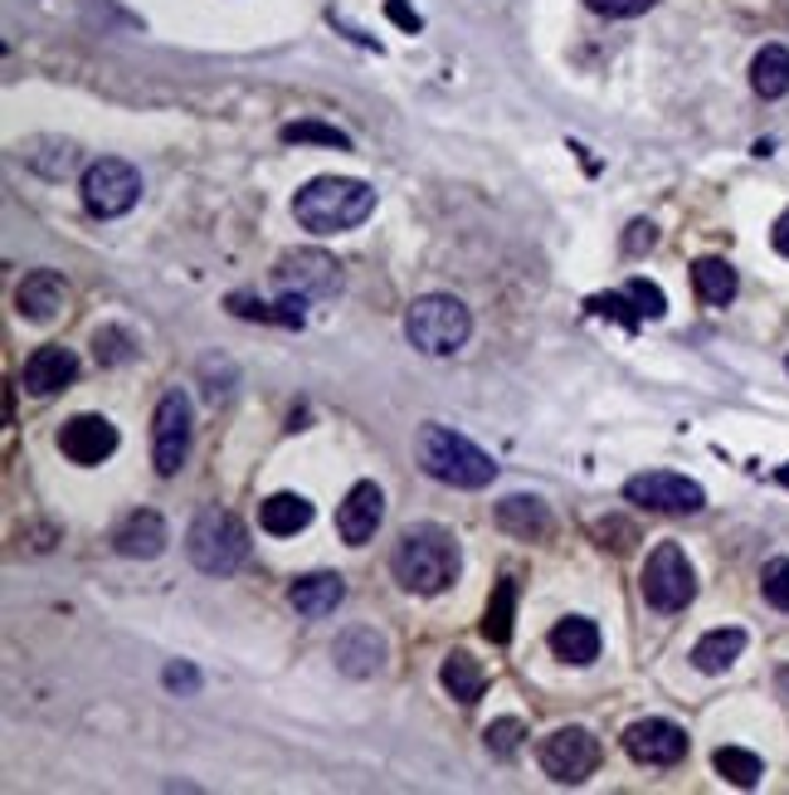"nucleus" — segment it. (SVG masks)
Wrapping results in <instances>:
<instances>
[{"instance_id": "ddd939ff", "label": "nucleus", "mask_w": 789, "mask_h": 795, "mask_svg": "<svg viewBox=\"0 0 789 795\" xmlns=\"http://www.w3.org/2000/svg\"><path fill=\"white\" fill-rule=\"evenodd\" d=\"M278 284L283 288H298V298H331L341 288V274L327 254L317 249H298V254H283L278 259Z\"/></svg>"}, {"instance_id": "72a5a7b5", "label": "nucleus", "mask_w": 789, "mask_h": 795, "mask_svg": "<svg viewBox=\"0 0 789 795\" xmlns=\"http://www.w3.org/2000/svg\"><path fill=\"white\" fill-rule=\"evenodd\" d=\"M590 308L604 313V317H619L624 327H638L644 317H638V308L628 303V293H609V298H590Z\"/></svg>"}, {"instance_id": "473e14b6", "label": "nucleus", "mask_w": 789, "mask_h": 795, "mask_svg": "<svg viewBox=\"0 0 789 795\" xmlns=\"http://www.w3.org/2000/svg\"><path fill=\"white\" fill-rule=\"evenodd\" d=\"M488 752H498V756H512L516 747H522V737H526V727L516 723V717H498V723H488Z\"/></svg>"}, {"instance_id": "f8f14e48", "label": "nucleus", "mask_w": 789, "mask_h": 795, "mask_svg": "<svg viewBox=\"0 0 789 795\" xmlns=\"http://www.w3.org/2000/svg\"><path fill=\"white\" fill-rule=\"evenodd\" d=\"M59 449H64V459L93 469V463H103L117 449V425L107 420V415H73L64 430H59Z\"/></svg>"}, {"instance_id": "c85d7f7f", "label": "nucleus", "mask_w": 789, "mask_h": 795, "mask_svg": "<svg viewBox=\"0 0 789 795\" xmlns=\"http://www.w3.org/2000/svg\"><path fill=\"white\" fill-rule=\"evenodd\" d=\"M711 766H717L721 781H731V786H741V791H750L760 781V772H766V766H760V756L746 752V747H717Z\"/></svg>"}, {"instance_id": "f704fd0d", "label": "nucleus", "mask_w": 789, "mask_h": 795, "mask_svg": "<svg viewBox=\"0 0 789 795\" xmlns=\"http://www.w3.org/2000/svg\"><path fill=\"white\" fill-rule=\"evenodd\" d=\"M595 16H614V20H634V16H644V10H653L658 0H585Z\"/></svg>"}, {"instance_id": "1a4fd4ad", "label": "nucleus", "mask_w": 789, "mask_h": 795, "mask_svg": "<svg viewBox=\"0 0 789 795\" xmlns=\"http://www.w3.org/2000/svg\"><path fill=\"white\" fill-rule=\"evenodd\" d=\"M600 766V742L585 727H556L541 742V772L556 786H581L585 776H595Z\"/></svg>"}, {"instance_id": "f03ea898", "label": "nucleus", "mask_w": 789, "mask_h": 795, "mask_svg": "<svg viewBox=\"0 0 789 795\" xmlns=\"http://www.w3.org/2000/svg\"><path fill=\"white\" fill-rule=\"evenodd\" d=\"M371 211H376V191L351 176H317L293 195V215H298V225L312 230V235L356 230Z\"/></svg>"}, {"instance_id": "bb28decb", "label": "nucleus", "mask_w": 789, "mask_h": 795, "mask_svg": "<svg viewBox=\"0 0 789 795\" xmlns=\"http://www.w3.org/2000/svg\"><path fill=\"white\" fill-rule=\"evenodd\" d=\"M693 288L701 303H711V308H726V303L736 298V268L726 259H697L693 264Z\"/></svg>"}, {"instance_id": "79ce46f5", "label": "nucleus", "mask_w": 789, "mask_h": 795, "mask_svg": "<svg viewBox=\"0 0 789 795\" xmlns=\"http://www.w3.org/2000/svg\"><path fill=\"white\" fill-rule=\"evenodd\" d=\"M775 479H780V483L789 488V463H785V469H780V473H775Z\"/></svg>"}, {"instance_id": "5701e85b", "label": "nucleus", "mask_w": 789, "mask_h": 795, "mask_svg": "<svg viewBox=\"0 0 789 795\" xmlns=\"http://www.w3.org/2000/svg\"><path fill=\"white\" fill-rule=\"evenodd\" d=\"M307 522H312V503H307L303 493H274L258 508V528L268 537H298Z\"/></svg>"}, {"instance_id": "6e6552de", "label": "nucleus", "mask_w": 789, "mask_h": 795, "mask_svg": "<svg viewBox=\"0 0 789 795\" xmlns=\"http://www.w3.org/2000/svg\"><path fill=\"white\" fill-rule=\"evenodd\" d=\"M624 498L638 508H648V512H673V518L707 508V488L697 479H683V473H668V469L634 473V479L624 483Z\"/></svg>"}, {"instance_id": "e433bc0d", "label": "nucleus", "mask_w": 789, "mask_h": 795, "mask_svg": "<svg viewBox=\"0 0 789 795\" xmlns=\"http://www.w3.org/2000/svg\"><path fill=\"white\" fill-rule=\"evenodd\" d=\"M653 244H658V225H653V220H634V225H628L624 249L628 254H644V249H653Z\"/></svg>"}, {"instance_id": "393cba45", "label": "nucleus", "mask_w": 789, "mask_h": 795, "mask_svg": "<svg viewBox=\"0 0 789 795\" xmlns=\"http://www.w3.org/2000/svg\"><path fill=\"white\" fill-rule=\"evenodd\" d=\"M439 683H443V693L449 699H459V703H478L483 699V664H478L473 654H463V650H453L449 659H443V669H439Z\"/></svg>"}, {"instance_id": "9d476101", "label": "nucleus", "mask_w": 789, "mask_h": 795, "mask_svg": "<svg viewBox=\"0 0 789 795\" xmlns=\"http://www.w3.org/2000/svg\"><path fill=\"white\" fill-rule=\"evenodd\" d=\"M191 455V396L186 390H166L162 406L152 415V463L156 473H181Z\"/></svg>"}, {"instance_id": "f3484780", "label": "nucleus", "mask_w": 789, "mask_h": 795, "mask_svg": "<svg viewBox=\"0 0 789 795\" xmlns=\"http://www.w3.org/2000/svg\"><path fill=\"white\" fill-rule=\"evenodd\" d=\"M498 528L516 537V542H546L551 537V508L541 503V498H526V493H512L498 503Z\"/></svg>"}, {"instance_id": "aec40b11", "label": "nucleus", "mask_w": 789, "mask_h": 795, "mask_svg": "<svg viewBox=\"0 0 789 795\" xmlns=\"http://www.w3.org/2000/svg\"><path fill=\"white\" fill-rule=\"evenodd\" d=\"M117 552L122 557H132V561H152V557H162L166 552V522L156 518V512H132L127 522L117 528Z\"/></svg>"}, {"instance_id": "0eeeda50", "label": "nucleus", "mask_w": 789, "mask_h": 795, "mask_svg": "<svg viewBox=\"0 0 789 795\" xmlns=\"http://www.w3.org/2000/svg\"><path fill=\"white\" fill-rule=\"evenodd\" d=\"M137 201H142V176H137V166L122 162V156H98V162L83 171V205H89L98 220L127 215Z\"/></svg>"}, {"instance_id": "58836bf2", "label": "nucleus", "mask_w": 789, "mask_h": 795, "mask_svg": "<svg viewBox=\"0 0 789 795\" xmlns=\"http://www.w3.org/2000/svg\"><path fill=\"white\" fill-rule=\"evenodd\" d=\"M166 689H181V693H195L201 689V674H195L191 664H171L166 669Z\"/></svg>"}, {"instance_id": "4be33fe9", "label": "nucleus", "mask_w": 789, "mask_h": 795, "mask_svg": "<svg viewBox=\"0 0 789 795\" xmlns=\"http://www.w3.org/2000/svg\"><path fill=\"white\" fill-rule=\"evenodd\" d=\"M551 654L565 659V664H595V659H600V630H595V620H585V615L561 620V625L551 630Z\"/></svg>"}, {"instance_id": "39448f33", "label": "nucleus", "mask_w": 789, "mask_h": 795, "mask_svg": "<svg viewBox=\"0 0 789 795\" xmlns=\"http://www.w3.org/2000/svg\"><path fill=\"white\" fill-rule=\"evenodd\" d=\"M186 552L205 577H229V571H239L244 557H249V532H244V522L234 518V512L205 508L186 532Z\"/></svg>"}, {"instance_id": "2eb2a0df", "label": "nucleus", "mask_w": 789, "mask_h": 795, "mask_svg": "<svg viewBox=\"0 0 789 795\" xmlns=\"http://www.w3.org/2000/svg\"><path fill=\"white\" fill-rule=\"evenodd\" d=\"M64 298H69L64 278H59L54 268H34V274H24L20 288H16V313L24 323H54L59 308H64Z\"/></svg>"}, {"instance_id": "c9c22d12", "label": "nucleus", "mask_w": 789, "mask_h": 795, "mask_svg": "<svg viewBox=\"0 0 789 795\" xmlns=\"http://www.w3.org/2000/svg\"><path fill=\"white\" fill-rule=\"evenodd\" d=\"M93 347H98V361H127V357H132L127 337L113 333V327H107V333H98V337H93Z\"/></svg>"}, {"instance_id": "dca6fc26", "label": "nucleus", "mask_w": 789, "mask_h": 795, "mask_svg": "<svg viewBox=\"0 0 789 795\" xmlns=\"http://www.w3.org/2000/svg\"><path fill=\"white\" fill-rule=\"evenodd\" d=\"M331 659H337L341 674H351V679H371V674H380V669H386V640H380L371 625H356V630H347V634L337 640Z\"/></svg>"}, {"instance_id": "a19ab883", "label": "nucleus", "mask_w": 789, "mask_h": 795, "mask_svg": "<svg viewBox=\"0 0 789 795\" xmlns=\"http://www.w3.org/2000/svg\"><path fill=\"white\" fill-rule=\"evenodd\" d=\"M775 689H780V699H785V703H789V664H785V669H780V679H775Z\"/></svg>"}, {"instance_id": "7ed1b4c3", "label": "nucleus", "mask_w": 789, "mask_h": 795, "mask_svg": "<svg viewBox=\"0 0 789 795\" xmlns=\"http://www.w3.org/2000/svg\"><path fill=\"white\" fill-rule=\"evenodd\" d=\"M414 459H419V469H424L429 479L449 483V488H488L492 479H498L492 455H483L473 439H463L459 430H449V425H419Z\"/></svg>"}, {"instance_id": "423d86ee", "label": "nucleus", "mask_w": 789, "mask_h": 795, "mask_svg": "<svg viewBox=\"0 0 789 795\" xmlns=\"http://www.w3.org/2000/svg\"><path fill=\"white\" fill-rule=\"evenodd\" d=\"M693 595H697V571L683 547L677 542L653 547L644 561V601L658 610V615H677V610L693 605Z\"/></svg>"}, {"instance_id": "2f4dec72", "label": "nucleus", "mask_w": 789, "mask_h": 795, "mask_svg": "<svg viewBox=\"0 0 789 795\" xmlns=\"http://www.w3.org/2000/svg\"><path fill=\"white\" fill-rule=\"evenodd\" d=\"M624 293H628V303L638 308V317H663V313H668V298H663V288L648 284V278H628Z\"/></svg>"}, {"instance_id": "20e7f679", "label": "nucleus", "mask_w": 789, "mask_h": 795, "mask_svg": "<svg viewBox=\"0 0 789 795\" xmlns=\"http://www.w3.org/2000/svg\"><path fill=\"white\" fill-rule=\"evenodd\" d=\"M404 337L424 357H453L468 337H473V313L463 308L453 293H424L404 313Z\"/></svg>"}, {"instance_id": "b1692460", "label": "nucleus", "mask_w": 789, "mask_h": 795, "mask_svg": "<svg viewBox=\"0 0 789 795\" xmlns=\"http://www.w3.org/2000/svg\"><path fill=\"white\" fill-rule=\"evenodd\" d=\"M741 650H746V630L726 625V630L701 634L697 650H693V664L701 669V674H726V669H731L736 659H741Z\"/></svg>"}, {"instance_id": "4468645a", "label": "nucleus", "mask_w": 789, "mask_h": 795, "mask_svg": "<svg viewBox=\"0 0 789 795\" xmlns=\"http://www.w3.org/2000/svg\"><path fill=\"white\" fill-rule=\"evenodd\" d=\"M380 522H386V493H380L371 479L351 483V493L341 498V508H337V532H341V542L366 547V542L376 537Z\"/></svg>"}, {"instance_id": "c756f323", "label": "nucleus", "mask_w": 789, "mask_h": 795, "mask_svg": "<svg viewBox=\"0 0 789 795\" xmlns=\"http://www.w3.org/2000/svg\"><path fill=\"white\" fill-rule=\"evenodd\" d=\"M283 142H317V146H337V152H351V137L341 128H327V122H288L283 128Z\"/></svg>"}, {"instance_id": "ea45409f", "label": "nucleus", "mask_w": 789, "mask_h": 795, "mask_svg": "<svg viewBox=\"0 0 789 795\" xmlns=\"http://www.w3.org/2000/svg\"><path fill=\"white\" fill-rule=\"evenodd\" d=\"M770 244H775V254H785L789 259V211L775 220V230H770Z\"/></svg>"}, {"instance_id": "f257e3e1", "label": "nucleus", "mask_w": 789, "mask_h": 795, "mask_svg": "<svg viewBox=\"0 0 789 795\" xmlns=\"http://www.w3.org/2000/svg\"><path fill=\"white\" fill-rule=\"evenodd\" d=\"M459 542H453V532L434 528V522H419L394 542V557H390V571L394 581L404 585L410 595H439L449 591L453 581H459Z\"/></svg>"}, {"instance_id": "a878e982", "label": "nucleus", "mask_w": 789, "mask_h": 795, "mask_svg": "<svg viewBox=\"0 0 789 795\" xmlns=\"http://www.w3.org/2000/svg\"><path fill=\"white\" fill-rule=\"evenodd\" d=\"M750 89L760 98H785L789 93V49L785 44H766L750 59Z\"/></svg>"}, {"instance_id": "9b49d317", "label": "nucleus", "mask_w": 789, "mask_h": 795, "mask_svg": "<svg viewBox=\"0 0 789 795\" xmlns=\"http://www.w3.org/2000/svg\"><path fill=\"white\" fill-rule=\"evenodd\" d=\"M624 752L638 766H677L687 756V732L668 717H644L624 732Z\"/></svg>"}, {"instance_id": "6ab92c4d", "label": "nucleus", "mask_w": 789, "mask_h": 795, "mask_svg": "<svg viewBox=\"0 0 789 795\" xmlns=\"http://www.w3.org/2000/svg\"><path fill=\"white\" fill-rule=\"evenodd\" d=\"M288 601H293V610H298V615L322 620V615H331V610L347 601V581H341L337 571H312V577L293 581Z\"/></svg>"}, {"instance_id": "a211bd4d", "label": "nucleus", "mask_w": 789, "mask_h": 795, "mask_svg": "<svg viewBox=\"0 0 789 795\" xmlns=\"http://www.w3.org/2000/svg\"><path fill=\"white\" fill-rule=\"evenodd\" d=\"M73 376H79V357H73L69 347H40L30 361H24L20 381H24V390H34V396H54V390H64Z\"/></svg>"}, {"instance_id": "412c9836", "label": "nucleus", "mask_w": 789, "mask_h": 795, "mask_svg": "<svg viewBox=\"0 0 789 795\" xmlns=\"http://www.w3.org/2000/svg\"><path fill=\"white\" fill-rule=\"evenodd\" d=\"M20 162L30 171H40L44 181H64L69 171H79V146L64 137H30L20 146Z\"/></svg>"}, {"instance_id": "4c0bfd02", "label": "nucleus", "mask_w": 789, "mask_h": 795, "mask_svg": "<svg viewBox=\"0 0 789 795\" xmlns=\"http://www.w3.org/2000/svg\"><path fill=\"white\" fill-rule=\"evenodd\" d=\"M386 16H390L394 24H400V30H410V34H419V30H424V20H419V10H410V6H404V0H386Z\"/></svg>"}, {"instance_id": "cd10ccee", "label": "nucleus", "mask_w": 789, "mask_h": 795, "mask_svg": "<svg viewBox=\"0 0 789 795\" xmlns=\"http://www.w3.org/2000/svg\"><path fill=\"white\" fill-rule=\"evenodd\" d=\"M512 615H516V581H498V591H492V601H488V615H483V640L508 644Z\"/></svg>"}, {"instance_id": "37998d69", "label": "nucleus", "mask_w": 789, "mask_h": 795, "mask_svg": "<svg viewBox=\"0 0 789 795\" xmlns=\"http://www.w3.org/2000/svg\"><path fill=\"white\" fill-rule=\"evenodd\" d=\"M785 366H789V361H785Z\"/></svg>"}, {"instance_id": "7c9ffc66", "label": "nucleus", "mask_w": 789, "mask_h": 795, "mask_svg": "<svg viewBox=\"0 0 789 795\" xmlns=\"http://www.w3.org/2000/svg\"><path fill=\"white\" fill-rule=\"evenodd\" d=\"M760 595H766L775 610H785L789 615V557L766 561V571H760Z\"/></svg>"}]
</instances>
